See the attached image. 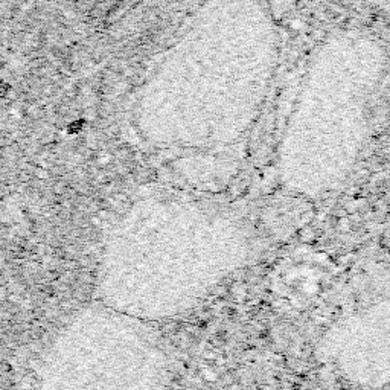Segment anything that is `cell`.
Returning <instances> with one entry per match:
<instances>
[{"label": "cell", "instance_id": "6da1fadb", "mask_svg": "<svg viewBox=\"0 0 390 390\" xmlns=\"http://www.w3.org/2000/svg\"><path fill=\"white\" fill-rule=\"evenodd\" d=\"M386 75L384 51L369 37L346 35L325 49L296 120L303 191L331 189L352 169L371 131Z\"/></svg>", "mask_w": 390, "mask_h": 390}, {"label": "cell", "instance_id": "7a4b0ae2", "mask_svg": "<svg viewBox=\"0 0 390 390\" xmlns=\"http://www.w3.org/2000/svg\"><path fill=\"white\" fill-rule=\"evenodd\" d=\"M326 355L351 384L375 390L390 386V297L361 306L328 335Z\"/></svg>", "mask_w": 390, "mask_h": 390}]
</instances>
